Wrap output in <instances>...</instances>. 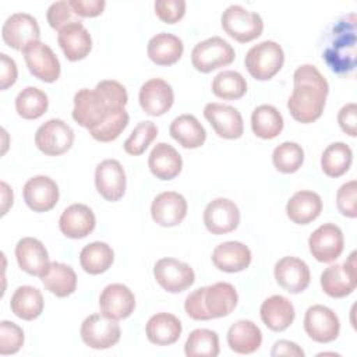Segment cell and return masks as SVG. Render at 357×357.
<instances>
[{
	"label": "cell",
	"mask_w": 357,
	"mask_h": 357,
	"mask_svg": "<svg viewBox=\"0 0 357 357\" xmlns=\"http://www.w3.org/2000/svg\"><path fill=\"white\" fill-rule=\"evenodd\" d=\"M49 107L47 95L36 86L24 88L15 98V110L25 120L39 119Z\"/></svg>",
	"instance_id": "obj_40"
},
{
	"label": "cell",
	"mask_w": 357,
	"mask_h": 357,
	"mask_svg": "<svg viewBox=\"0 0 357 357\" xmlns=\"http://www.w3.org/2000/svg\"><path fill=\"white\" fill-rule=\"evenodd\" d=\"M138 100L142 110L149 116L165 114L174 102V93L172 86L162 78H152L142 84Z\"/></svg>",
	"instance_id": "obj_23"
},
{
	"label": "cell",
	"mask_w": 357,
	"mask_h": 357,
	"mask_svg": "<svg viewBox=\"0 0 357 357\" xmlns=\"http://www.w3.org/2000/svg\"><path fill=\"white\" fill-rule=\"evenodd\" d=\"M181 331L180 319L169 312H158L152 315L145 326L148 340L156 346H169L176 343Z\"/></svg>",
	"instance_id": "obj_31"
},
{
	"label": "cell",
	"mask_w": 357,
	"mask_h": 357,
	"mask_svg": "<svg viewBox=\"0 0 357 357\" xmlns=\"http://www.w3.org/2000/svg\"><path fill=\"white\" fill-rule=\"evenodd\" d=\"M272 162L280 173H294L304 162V149L297 142H282L273 149Z\"/></svg>",
	"instance_id": "obj_43"
},
{
	"label": "cell",
	"mask_w": 357,
	"mask_h": 357,
	"mask_svg": "<svg viewBox=\"0 0 357 357\" xmlns=\"http://www.w3.org/2000/svg\"><path fill=\"white\" fill-rule=\"evenodd\" d=\"M155 14L166 24H176L185 14L184 0H156L153 4Z\"/></svg>",
	"instance_id": "obj_48"
},
{
	"label": "cell",
	"mask_w": 357,
	"mask_h": 357,
	"mask_svg": "<svg viewBox=\"0 0 357 357\" xmlns=\"http://www.w3.org/2000/svg\"><path fill=\"white\" fill-rule=\"evenodd\" d=\"M156 137L158 127L152 121H141L124 141V151L132 156L142 155Z\"/></svg>",
	"instance_id": "obj_45"
},
{
	"label": "cell",
	"mask_w": 357,
	"mask_h": 357,
	"mask_svg": "<svg viewBox=\"0 0 357 357\" xmlns=\"http://www.w3.org/2000/svg\"><path fill=\"white\" fill-rule=\"evenodd\" d=\"M322 212L321 197L308 190L297 191L286 204L287 218L297 225H308Z\"/></svg>",
	"instance_id": "obj_30"
},
{
	"label": "cell",
	"mask_w": 357,
	"mask_h": 357,
	"mask_svg": "<svg viewBox=\"0 0 357 357\" xmlns=\"http://www.w3.org/2000/svg\"><path fill=\"white\" fill-rule=\"evenodd\" d=\"M262 343L261 329L248 319L234 322L227 331V344L238 354H251L259 349Z\"/></svg>",
	"instance_id": "obj_33"
},
{
	"label": "cell",
	"mask_w": 357,
	"mask_h": 357,
	"mask_svg": "<svg viewBox=\"0 0 357 357\" xmlns=\"http://www.w3.org/2000/svg\"><path fill=\"white\" fill-rule=\"evenodd\" d=\"M204 116L219 137L226 139H237L243 135V117L236 107L211 102L205 105Z\"/></svg>",
	"instance_id": "obj_15"
},
{
	"label": "cell",
	"mask_w": 357,
	"mask_h": 357,
	"mask_svg": "<svg viewBox=\"0 0 357 357\" xmlns=\"http://www.w3.org/2000/svg\"><path fill=\"white\" fill-rule=\"evenodd\" d=\"M1 60V73H0V88L1 91H6L8 86L14 85L17 81V64L15 61L8 57L6 53H0Z\"/></svg>",
	"instance_id": "obj_52"
},
{
	"label": "cell",
	"mask_w": 357,
	"mask_h": 357,
	"mask_svg": "<svg viewBox=\"0 0 357 357\" xmlns=\"http://www.w3.org/2000/svg\"><path fill=\"white\" fill-rule=\"evenodd\" d=\"M252 132L262 139L276 138L283 130V117L272 105H259L251 114Z\"/></svg>",
	"instance_id": "obj_37"
},
{
	"label": "cell",
	"mask_w": 357,
	"mask_h": 357,
	"mask_svg": "<svg viewBox=\"0 0 357 357\" xmlns=\"http://www.w3.org/2000/svg\"><path fill=\"white\" fill-rule=\"evenodd\" d=\"M356 40L357 21L356 14L342 17L332 28L331 39L324 50V60L328 67L339 74H350L356 68Z\"/></svg>",
	"instance_id": "obj_3"
},
{
	"label": "cell",
	"mask_w": 357,
	"mask_h": 357,
	"mask_svg": "<svg viewBox=\"0 0 357 357\" xmlns=\"http://www.w3.org/2000/svg\"><path fill=\"white\" fill-rule=\"evenodd\" d=\"M188 357H216L219 354V336L215 331L199 328L194 329L184 344Z\"/></svg>",
	"instance_id": "obj_41"
},
{
	"label": "cell",
	"mask_w": 357,
	"mask_h": 357,
	"mask_svg": "<svg viewBox=\"0 0 357 357\" xmlns=\"http://www.w3.org/2000/svg\"><path fill=\"white\" fill-rule=\"evenodd\" d=\"M353 151L344 142H333L325 148L321 156L322 172L329 177L343 176L351 166Z\"/></svg>",
	"instance_id": "obj_39"
},
{
	"label": "cell",
	"mask_w": 357,
	"mask_h": 357,
	"mask_svg": "<svg viewBox=\"0 0 357 357\" xmlns=\"http://www.w3.org/2000/svg\"><path fill=\"white\" fill-rule=\"evenodd\" d=\"M212 262L219 271L227 273L241 272L251 264V251L240 241H225L215 247Z\"/></svg>",
	"instance_id": "obj_27"
},
{
	"label": "cell",
	"mask_w": 357,
	"mask_h": 357,
	"mask_svg": "<svg viewBox=\"0 0 357 357\" xmlns=\"http://www.w3.org/2000/svg\"><path fill=\"white\" fill-rule=\"evenodd\" d=\"M40 279L45 289L56 297H67L77 289L74 269L63 262H50L46 273Z\"/></svg>",
	"instance_id": "obj_35"
},
{
	"label": "cell",
	"mask_w": 357,
	"mask_h": 357,
	"mask_svg": "<svg viewBox=\"0 0 357 357\" xmlns=\"http://www.w3.org/2000/svg\"><path fill=\"white\" fill-rule=\"evenodd\" d=\"M4 43L15 50H24L29 43L38 42L40 29L35 17L26 13L11 14L1 28Z\"/></svg>",
	"instance_id": "obj_12"
},
{
	"label": "cell",
	"mask_w": 357,
	"mask_h": 357,
	"mask_svg": "<svg viewBox=\"0 0 357 357\" xmlns=\"http://www.w3.org/2000/svg\"><path fill=\"white\" fill-rule=\"evenodd\" d=\"M10 307L15 317L32 321L43 311V296L33 286H20L11 296Z\"/></svg>",
	"instance_id": "obj_36"
},
{
	"label": "cell",
	"mask_w": 357,
	"mask_h": 357,
	"mask_svg": "<svg viewBox=\"0 0 357 357\" xmlns=\"http://www.w3.org/2000/svg\"><path fill=\"white\" fill-rule=\"evenodd\" d=\"M184 52L181 39L173 33L160 32L152 36L146 46L148 57L158 66H172L177 63Z\"/></svg>",
	"instance_id": "obj_32"
},
{
	"label": "cell",
	"mask_w": 357,
	"mask_h": 357,
	"mask_svg": "<svg viewBox=\"0 0 357 357\" xmlns=\"http://www.w3.org/2000/svg\"><path fill=\"white\" fill-rule=\"evenodd\" d=\"M29 73L43 81L54 82L60 77V61L53 50L40 40L29 43L22 50Z\"/></svg>",
	"instance_id": "obj_14"
},
{
	"label": "cell",
	"mask_w": 357,
	"mask_h": 357,
	"mask_svg": "<svg viewBox=\"0 0 357 357\" xmlns=\"http://www.w3.org/2000/svg\"><path fill=\"white\" fill-rule=\"evenodd\" d=\"M79 333L86 346L103 350L114 346L120 340L121 329L116 319L107 318L103 314H92L84 319Z\"/></svg>",
	"instance_id": "obj_8"
},
{
	"label": "cell",
	"mask_w": 357,
	"mask_h": 357,
	"mask_svg": "<svg viewBox=\"0 0 357 357\" xmlns=\"http://www.w3.org/2000/svg\"><path fill=\"white\" fill-rule=\"evenodd\" d=\"M100 314L120 321L128 318L135 308L134 293L123 283L107 284L99 296Z\"/></svg>",
	"instance_id": "obj_18"
},
{
	"label": "cell",
	"mask_w": 357,
	"mask_h": 357,
	"mask_svg": "<svg viewBox=\"0 0 357 357\" xmlns=\"http://www.w3.org/2000/svg\"><path fill=\"white\" fill-rule=\"evenodd\" d=\"M114 261V252L107 243L93 241L86 244L79 252L81 268L89 275L106 272Z\"/></svg>",
	"instance_id": "obj_38"
},
{
	"label": "cell",
	"mask_w": 357,
	"mask_h": 357,
	"mask_svg": "<svg viewBox=\"0 0 357 357\" xmlns=\"http://www.w3.org/2000/svg\"><path fill=\"white\" fill-rule=\"evenodd\" d=\"M57 42L64 56L70 61L85 59L92 49V38L81 21L67 24L59 31Z\"/></svg>",
	"instance_id": "obj_24"
},
{
	"label": "cell",
	"mask_w": 357,
	"mask_h": 357,
	"mask_svg": "<svg viewBox=\"0 0 357 357\" xmlns=\"http://www.w3.org/2000/svg\"><path fill=\"white\" fill-rule=\"evenodd\" d=\"M337 123L343 132L350 137L357 135V105L347 103L337 113Z\"/></svg>",
	"instance_id": "obj_50"
},
{
	"label": "cell",
	"mask_w": 357,
	"mask_h": 357,
	"mask_svg": "<svg viewBox=\"0 0 357 357\" xmlns=\"http://www.w3.org/2000/svg\"><path fill=\"white\" fill-rule=\"evenodd\" d=\"M212 92L215 96L225 100L240 99L247 92L245 78L233 70L219 73L212 81Z\"/></svg>",
	"instance_id": "obj_42"
},
{
	"label": "cell",
	"mask_w": 357,
	"mask_h": 357,
	"mask_svg": "<svg viewBox=\"0 0 357 357\" xmlns=\"http://www.w3.org/2000/svg\"><path fill=\"white\" fill-rule=\"evenodd\" d=\"M148 166L156 178L172 180L181 172L183 159L176 148L166 142H159L149 153Z\"/></svg>",
	"instance_id": "obj_28"
},
{
	"label": "cell",
	"mask_w": 357,
	"mask_h": 357,
	"mask_svg": "<svg viewBox=\"0 0 357 357\" xmlns=\"http://www.w3.org/2000/svg\"><path fill=\"white\" fill-rule=\"evenodd\" d=\"M128 95L120 82L103 79L96 84L95 89L82 88L74 95L73 119L88 130L102 124L110 112L124 107Z\"/></svg>",
	"instance_id": "obj_2"
},
{
	"label": "cell",
	"mask_w": 357,
	"mask_h": 357,
	"mask_svg": "<svg viewBox=\"0 0 357 357\" xmlns=\"http://www.w3.org/2000/svg\"><path fill=\"white\" fill-rule=\"evenodd\" d=\"M24 201L33 212H47L59 202V187L47 176L29 178L22 188Z\"/></svg>",
	"instance_id": "obj_22"
},
{
	"label": "cell",
	"mask_w": 357,
	"mask_h": 357,
	"mask_svg": "<svg viewBox=\"0 0 357 357\" xmlns=\"http://www.w3.org/2000/svg\"><path fill=\"white\" fill-rule=\"evenodd\" d=\"M328 92V81L315 66H300L293 74V92L287 100L291 117L303 124L318 120L325 109Z\"/></svg>",
	"instance_id": "obj_1"
},
{
	"label": "cell",
	"mask_w": 357,
	"mask_h": 357,
	"mask_svg": "<svg viewBox=\"0 0 357 357\" xmlns=\"http://www.w3.org/2000/svg\"><path fill=\"white\" fill-rule=\"evenodd\" d=\"M169 132L183 148L187 149L199 148L206 139L204 126L192 114H181L176 117L169 127Z\"/></svg>",
	"instance_id": "obj_34"
},
{
	"label": "cell",
	"mask_w": 357,
	"mask_h": 357,
	"mask_svg": "<svg viewBox=\"0 0 357 357\" xmlns=\"http://www.w3.org/2000/svg\"><path fill=\"white\" fill-rule=\"evenodd\" d=\"M201 297L208 319L229 315L238 301V294L234 286L227 282H218L201 287Z\"/></svg>",
	"instance_id": "obj_19"
},
{
	"label": "cell",
	"mask_w": 357,
	"mask_h": 357,
	"mask_svg": "<svg viewBox=\"0 0 357 357\" xmlns=\"http://www.w3.org/2000/svg\"><path fill=\"white\" fill-rule=\"evenodd\" d=\"M153 276L159 286L169 293H181L195 280V273L188 264L169 257L156 261Z\"/></svg>",
	"instance_id": "obj_10"
},
{
	"label": "cell",
	"mask_w": 357,
	"mask_h": 357,
	"mask_svg": "<svg viewBox=\"0 0 357 357\" xmlns=\"http://www.w3.org/2000/svg\"><path fill=\"white\" fill-rule=\"evenodd\" d=\"M259 314L266 328L273 332H282L287 329L293 324L296 315L291 301L279 294L268 297L261 304Z\"/></svg>",
	"instance_id": "obj_29"
},
{
	"label": "cell",
	"mask_w": 357,
	"mask_h": 357,
	"mask_svg": "<svg viewBox=\"0 0 357 357\" xmlns=\"http://www.w3.org/2000/svg\"><path fill=\"white\" fill-rule=\"evenodd\" d=\"M220 24L223 31L240 43L257 39L264 31V21L261 15L238 4H231L223 11Z\"/></svg>",
	"instance_id": "obj_5"
},
{
	"label": "cell",
	"mask_w": 357,
	"mask_h": 357,
	"mask_svg": "<svg viewBox=\"0 0 357 357\" xmlns=\"http://www.w3.org/2000/svg\"><path fill=\"white\" fill-rule=\"evenodd\" d=\"M74 142L73 128L60 119H50L43 123L35 134L36 148L49 156L66 153Z\"/></svg>",
	"instance_id": "obj_7"
},
{
	"label": "cell",
	"mask_w": 357,
	"mask_h": 357,
	"mask_svg": "<svg viewBox=\"0 0 357 357\" xmlns=\"http://www.w3.org/2000/svg\"><path fill=\"white\" fill-rule=\"evenodd\" d=\"M305 333L318 343L333 342L340 332L337 315L326 305H311L304 315Z\"/></svg>",
	"instance_id": "obj_13"
},
{
	"label": "cell",
	"mask_w": 357,
	"mask_h": 357,
	"mask_svg": "<svg viewBox=\"0 0 357 357\" xmlns=\"http://www.w3.org/2000/svg\"><path fill=\"white\" fill-rule=\"evenodd\" d=\"M356 286V251L350 254L346 262L331 265L321 273V287L329 297H346L354 291Z\"/></svg>",
	"instance_id": "obj_9"
},
{
	"label": "cell",
	"mask_w": 357,
	"mask_h": 357,
	"mask_svg": "<svg viewBox=\"0 0 357 357\" xmlns=\"http://www.w3.org/2000/svg\"><path fill=\"white\" fill-rule=\"evenodd\" d=\"M234 57L236 53L231 45L219 36H212L197 43L191 52V63L201 73H211L229 66Z\"/></svg>",
	"instance_id": "obj_6"
},
{
	"label": "cell",
	"mask_w": 357,
	"mask_h": 357,
	"mask_svg": "<svg viewBox=\"0 0 357 357\" xmlns=\"http://www.w3.org/2000/svg\"><path fill=\"white\" fill-rule=\"evenodd\" d=\"M272 357H278V356H294V357H304V351L303 349L290 340H278L271 351Z\"/></svg>",
	"instance_id": "obj_53"
},
{
	"label": "cell",
	"mask_w": 357,
	"mask_h": 357,
	"mask_svg": "<svg viewBox=\"0 0 357 357\" xmlns=\"http://www.w3.org/2000/svg\"><path fill=\"white\" fill-rule=\"evenodd\" d=\"M24 343L22 329L10 321L0 322V354H14L17 353Z\"/></svg>",
	"instance_id": "obj_46"
},
{
	"label": "cell",
	"mask_w": 357,
	"mask_h": 357,
	"mask_svg": "<svg viewBox=\"0 0 357 357\" xmlns=\"http://www.w3.org/2000/svg\"><path fill=\"white\" fill-rule=\"evenodd\" d=\"M13 205V191L7 183H1V215H6L8 208Z\"/></svg>",
	"instance_id": "obj_54"
},
{
	"label": "cell",
	"mask_w": 357,
	"mask_h": 357,
	"mask_svg": "<svg viewBox=\"0 0 357 357\" xmlns=\"http://www.w3.org/2000/svg\"><path fill=\"white\" fill-rule=\"evenodd\" d=\"M187 201L176 191L158 194L151 205V215L155 223L163 227L180 225L187 215Z\"/></svg>",
	"instance_id": "obj_20"
},
{
	"label": "cell",
	"mask_w": 357,
	"mask_h": 357,
	"mask_svg": "<svg viewBox=\"0 0 357 357\" xmlns=\"http://www.w3.org/2000/svg\"><path fill=\"white\" fill-rule=\"evenodd\" d=\"M283 61V49L273 40H264L254 45L244 59L247 71L258 81H266L275 77L280 71Z\"/></svg>",
	"instance_id": "obj_4"
},
{
	"label": "cell",
	"mask_w": 357,
	"mask_h": 357,
	"mask_svg": "<svg viewBox=\"0 0 357 357\" xmlns=\"http://www.w3.org/2000/svg\"><path fill=\"white\" fill-rule=\"evenodd\" d=\"M70 7L79 17H96L105 10V0H70Z\"/></svg>",
	"instance_id": "obj_51"
},
{
	"label": "cell",
	"mask_w": 357,
	"mask_h": 357,
	"mask_svg": "<svg viewBox=\"0 0 357 357\" xmlns=\"http://www.w3.org/2000/svg\"><path fill=\"white\" fill-rule=\"evenodd\" d=\"M128 113L124 107L116 109L110 112V114L106 117V120L99 124L98 127L89 130V134L93 139L99 142H110L119 138V135L123 132V130L128 124Z\"/></svg>",
	"instance_id": "obj_44"
},
{
	"label": "cell",
	"mask_w": 357,
	"mask_h": 357,
	"mask_svg": "<svg viewBox=\"0 0 357 357\" xmlns=\"http://www.w3.org/2000/svg\"><path fill=\"white\" fill-rule=\"evenodd\" d=\"M336 205L342 215L347 218L357 216V183L350 180L344 183L336 194Z\"/></svg>",
	"instance_id": "obj_47"
},
{
	"label": "cell",
	"mask_w": 357,
	"mask_h": 357,
	"mask_svg": "<svg viewBox=\"0 0 357 357\" xmlns=\"http://www.w3.org/2000/svg\"><path fill=\"white\" fill-rule=\"evenodd\" d=\"M15 258L18 266L32 276L42 278L50 265L47 250L33 237H24L17 243Z\"/></svg>",
	"instance_id": "obj_25"
},
{
	"label": "cell",
	"mask_w": 357,
	"mask_h": 357,
	"mask_svg": "<svg viewBox=\"0 0 357 357\" xmlns=\"http://www.w3.org/2000/svg\"><path fill=\"white\" fill-rule=\"evenodd\" d=\"M308 247L312 257L324 264L333 262L340 257L344 248V237L342 229L333 223L321 225L315 229L310 238Z\"/></svg>",
	"instance_id": "obj_11"
},
{
	"label": "cell",
	"mask_w": 357,
	"mask_h": 357,
	"mask_svg": "<svg viewBox=\"0 0 357 357\" xmlns=\"http://www.w3.org/2000/svg\"><path fill=\"white\" fill-rule=\"evenodd\" d=\"M96 219L92 209L84 204H73L67 206L60 219V231L68 238H84L95 229Z\"/></svg>",
	"instance_id": "obj_26"
},
{
	"label": "cell",
	"mask_w": 357,
	"mask_h": 357,
	"mask_svg": "<svg viewBox=\"0 0 357 357\" xmlns=\"http://www.w3.org/2000/svg\"><path fill=\"white\" fill-rule=\"evenodd\" d=\"M278 284L291 294L304 291L310 284V268L297 257H283L273 269Z\"/></svg>",
	"instance_id": "obj_21"
},
{
	"label": "cell",
	"mask_w": 357,
	"mask_h": 357,
	"mask_svg": "<svg viewBox=\"0 0 357 357\" xmlns=\"http://www.w3.org/2000/svg\"><path fill=\"white\" fill-rule=\"evenodd\" d=\"M126 172L119 160L106 159L96 166L95 187L106 201H119L126 192Z\"/></svg>",
	"instance_id": "obj_17"
},
{
	"label": "cell",
	"mask_w": 357,
	"mask_h": 357,
	"mask_svg": "<svg viewBox=\"0 0 357 357\" xmlns=\"http://www.w3.org/2000/svg\"><path fill=\"white\" fill-rule=\"evenodd\" d=\"M46 18H47L49 25H50L53 29H56V31H60L63 26H66V25L70 24V22L79 21V20L74 18V11H73V8L70 7L68 1H64V0L52 3L50 7L47 8Z\"/></svg>",
	"instance_id": "obj_49"
},
{
	"label": "cell",
	"mask_w": 357,
	"mask_h": 357,
	"mask_svg": "<svg viewBox=\"0 0 357 357\" xmlns=\"http://www.w3.org/2000/svg\"><path fill=\"white\" fill-rule=\"evenodd\" d=\"M240 223L238 206L227 198L211 201L204 211V225L212 234H226L237 229Z\"/></svg>",
	"instance_id": "obj_16"
}]
</instances>
